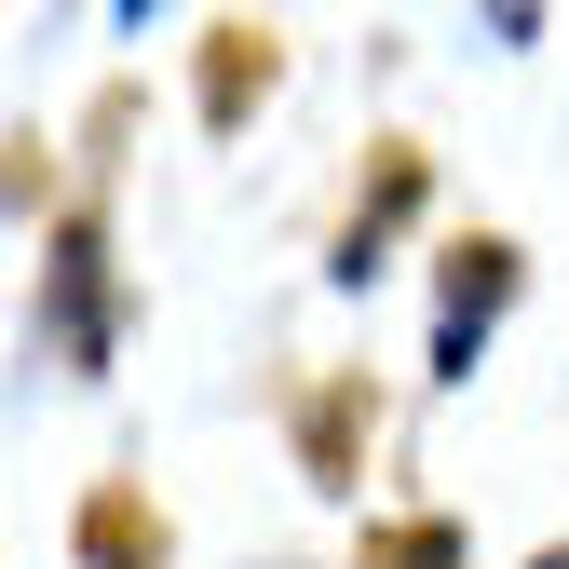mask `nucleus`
Here are the masks:
<instances>
[{
  "mask_svg": "<svg viewBox=\"0 0 569 569\" xmlns=\"http://www.w3.org/2000/svg\"><path fill=\"white\" fill-rule=\"evenodd\" d=\"M529 569H569V542H542V556H529Z\"/></svg>",
  "mask_w": 569,
  "mask_h": 569,
  "instance_id": "8",
  "label": "nucleus"
},
{
  "mask_svg": "<svg viewBox=\"0 0 569 569\" xmlns=\"http://www.w3.org/2000/svg\"><path fill=\"white\" fill-rule=\"evenodd\" d=\"M68 556H82V569H163L177 529H163V502H150L136 475H96V488H82V516H68Z\"/></svg>",
  "mask_w": 569,
  "mask_h": 569,
  "instance_id": "6",
  "label": "nucleus"
},
{
  "mask_svg": "<svg viewBox=\"0 0 569 569\" xmlns=\"http://www.w3.org/2000/svg\"><path fill=\"white\" fill-rule=\"evenodd\" d=\"M41 367L68 380H109V352H122V271H109V218L96 203H68V218L41 231Z\"/></svg>",
  "mask_w": 569,
  "mask_h": 569,
  "instance_id": "1",
  "label": "nucleus"
},
{
  "mask_svg": "<svg viewBox=\"0 0 569 569\" xmlns=\"http://www.w3.org/2000/svg\"><path fill=\"white\" fill-rule=\"evenodd\" d=\"M271 82H284V41H271L258 14H218V28H203V54H190V109H203V136H244V122L271 109Z\"/></svg>",
  "mask_w": 569,
  "mask_h": 569,
  "instance_id": "4",
  "label": "nucleus"
},
{
  "mask_svg": "<svg viewBox=\"0 0 569 569\" xmlns=\"http://www.w3.org/2000/svg\"><path fill=\"white\" fill-rule=\"evenodd\" d=\"M284 435H299V475H312V488H367V435H380L367 367H326L299 407H284Z\"/></svg>",
  "mask_w": 569,
  "mask_h": 569,
  "instance_id": "5",
  "label": "nucleus"
},
{
  "mask_svg": "<svg viewBox=\"0 0 569 569\" xmlns=\"http://www.w3.org/2000/svg\"><path fill=\"white\" fill-rule=\"evenodd\" d=\"M420 203H435V163H420L407 136H380L367 177H352V218H339V244H326V284H380V258L407 244Z\"/></svg>",
  "mask_w": 569,
  "mask_h": 569,
  "instance_id": "3",
  "label": "nucleus"
},
{
  "mask_svg": "<svg viewBox=\"0 0 569 569\" xmlns=\"http://www.w3.org/2000/svg\"><path fill=\"white\" fill-rule=\"evenodd\" d=\"M516 284H529V258L502 244V231H461L448 258H435V352H420V367H435L448 393L488 367V339H502V312H516Z\"/></svg>",
  "mask_w": 569,
  "mask_h": 569,
  "instance_id": "2",
  "label": "nucleus"
},
{
  "mask_svg": "<svg viewBox=\"0 0 569 569\" xmlns=\"http://www.w3.org/2000/svg\"><path fill=\"white\" fill-rule=\"evenodd\" d=\"M352 569H461V516H380L352 542Z\"/></svg>",
  "mask_w": 569,
  "mask_h": 569,
  "instance_id": "7",
  "label": "nucleus"
}]
</instances>
